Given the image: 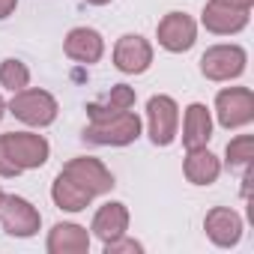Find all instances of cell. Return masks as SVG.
I'll return each mask as SVG.
<instances>
[{
	"mask_svg": "<svg viewBox=\"0 0 254 254\" xmlns=\"http://www.w3.org/2000/svg\"><path fill=\"white\" fill-rule=\"evenodd\" d=\"M135 99L138 96H135V90L129 84H114L111 93H105L102 99H96V102L87 105V117H90V123L111 120V117H117L123 111H132L135 108Z\"/></svg>",
	"mask_w": 254,
	"mask_h": 254,
	"instance_id": "e0dca14e",
	"label": "cell"
},
{
	"mask_svg": "<svg viewBox=\"0 0 254 254\" xmlns=\"http://www.w3.org/2000/svg\"><path fill=\"white\" fill-rule=\"evenodd\" d=\"M248 18H251V9H236V6L224 3V0H209L203 6L200 24L215 36H233L248 27Z\"/></svg>",
	"mask_w": 254,
	"mask_h": 254,
	"instance_id": "8fae6325",
	"label": "cell"
},
{
	"mask_svg": "<svg viewBox=\"0 0 254 254\" xmlns=\"http://www.w3.org/2000/svg\"><path fill=\"white\" fill-rule=\"evenodd\" d=\"M114 66L126 75H144L153 66V45L138 33L120 36L114 45Z\"/></svg>",
	"mask_w": 254,
	"mask_h": 254,
	"instance_id": "30bf717a",
	"label": "cell"
},
{
	"mask_svg": "<svg viewBox=\"0 0 254 254\" xmlns=\"http://www.w3.org/2000/svg\"><path fill=\"white\" fill-rule=\"evenodd\" d=\"M63 51H66L69 60L84 63V66H93L105 54V39L93 27H72L66 33V39H63Z\"/></svg>",
	"mask_w": 254,
	"mask_h": 254,
	"instance_id": "4fadbf2b",
	"label": "cell"
},
{
	"mask_svg": "<svg viewBox=\"0 0 254 254\" xmlns=\"http://www.w3.org/2000/svg\"><path fill=\"white\" fill-rule=\"evenodd\" d=\"M51 200H54V206L63 209V212H81V209L90 206L93 197H90L81 186H75V183L60 171L57 180H54V186H51Z\"/></svg>",
	"mask_w": 254,
	"mask_h": 254,
	"instance_id": "d6986e66",
	"label": "cell"
},
{
	"mask_svg": "<svg viewBox=\"0 0 254 254\" xmlns=\"http://www.w3.org/2000/svg\"><path fill=\"white\" fill-rule=\"evenodd\" d=\"M3 114H6V102H3V96H0V120H3Z\"/></svg>",
	"mask_w": 254,
	"mask_h": 254,
	"instance_id": "4316f807",
	"label": "cell"
},
{
	"mask_svg": "<svg viewBox=\"0 0 254 254\" xmlns=\"http://www.w3.org/2000/svg\"><path fill=\"white\" fill-rule=\"evenodd\" d=\"M0 227H3L9 236H15V239H30V236L39 233L42 215L27 197L6 194L3 203H0Z\"/></svg>",
	"mask_w": 254,
	"mask_h": 254,
	"instance_id": "277c9868",
	"label": "cell"
},
{
	"mask_svg": "<svg viewBox=\"0 0 254 254\" xmlns=\"http://www.w3.org/2000/svg\"><path fill=\"white\" fill-rule=\"evenodd\" d=\"M212 138V114L203 102H191L183 114V147L197 150L206 147Z\"/></svg>",
	"mask_w": 254,
	"mask_h": 254,
	"instance_id": "2e32d148",
	"label": "cell"
},
{
	"mask_svg": "<svg viewBox=\"0 0 254 254\" xmlns=\"http://www.w3.org/2000/svg\"><path fill=\"white\" fill-rule=\"evenodd\" d=\"M87 3H90V6H108L111 0H87Z\"/></svg>",
	"mask_w": 254,
	"mask_h": 254,
	"instance_id": "484cf974",
	"label": "cell"
},
{
	"mask_svg": "<svg viewBox=\"0 0 254 254\" xmlns=\"http://www.w3.org/2000/svg\"><path fill=\"white\" fill-rule=\"evenodd\" d=\"M215 120L221 129H242L254 120V93L248 87H224L215 96Z\"/></svg>",
	"mask_w": 254,
	"mask_h": 254,
	"instance_id": "8992f818",
	"label": "cell"
},
{
	"mask_svg": "<svg viewBox=\"0 0 254 254\" xmlns=\"http://www.w3.org/2000/svg\"><path fill=\"white\" fill-rule=\"evenodd\" d=\"M248 54L242 45H212L200 57V72L206 81H233L245 72Z\"/></svg>",
	"mask_w": 254,
	"mask_h": 254,
	"instance_id": "5b68a950",
	"label": "cell"
},
{
	"mask_svg": "<svg viewBox=\"0 0 254 254\" xmlns=\"http://www.w3.org/2000/svg\"><path fill=\"white\" fill-rule=\"evenodd\" d=\"M141 138V117L135 111H123L111 120L90 123L84 129V141L99 147H129Z\"/></svg>",
	"mask_w": 254,
	"mask_h": 254,
	"instance_id": "7a4b0ae2",
	"label": "cell"
},
{
	"mask_svg": "<svg viewBox=\"0 0 254 254\" xmlns=\"http://www.w3.org/2000/svg\"><path fill=\"white\" fill-rule=\"evenodd\" d=\"M63 174H66L75 186H81L90 197L108 194V191L117 186V183H114V174H111L99 159H93V156L69 159V162H66V168H63Z\"/></svg>",
	"mask_w": 254,
	"mask_h": 254,
	"instance_id": "ba28073f",
	"label": "cell"
},
{
	"mask_svg": "<svg viewBox=\"0 0 254 254\" xmlns=\"http://www.w3.org/2000/svg\"><path fill=\"white\" fill-rule=\"evenodd\" d=\"M18 174H21V168H18V165H12V159L6 156L3 144H0V177H6V180H12V177H18Z\"/></svg>",
	"mask_w": 254,
	"mask_h": 254,
	"instance_id": "603a6c76",
	"label": "cell"
},
{
	"mask_svg": "<svg viewBox=\"0 0 254 254\" xmlns=\"http://www.w3.org/2000/svg\"><path fill=\"white\" fill-rule=\"evenodd\" d=\"M93 236H99L102 242H114L120 236H126V230H129V209H126V203L120 200H108L96 209L93 215V224H90Z\"/></svg>",
	"mask_w": 254,
	"mask_h": 254,
	"instance_id": "5bb4252c",
	"label": "cell"
},
{
	"mask_svg": "<svg viewBox=\"0 0 254 254\" xmlns=\"http://www.w3.org/2000/svg\"><path fill=\"white\" fill-rule=\"evenodd\" d=\"M203 230H206L212 245L233 248L242 239V215L230 206H212L203 218Z\"/></svg>",
	"mask_w": 254,
	"mask_h": 254,
	"instance_id": "7c38bea8",
	"label": "cell"
},
{
	"mask_svg": "<svg viewBox=\"0 0 254 254\" xmlns=\"http://www.w3.org/2000/svg\"><path fill=\"white\" fill-rule=\"evenodd\" d=\"M224 3H230V6H236V9H251L254 0H224Z\"/></svg>",
	"mask_w": 254,
	"mask_h": 254,
	"instance_id": "d4e9b609",
	"label": "cell"
},
{
	"mask_svg": "<svg viewBox=\"0 0 254 254\" xmlns=\"http://www.w3.org/2000/svg\"><path fill=\"white\" fill-rule=\"evenodd\" d=\"M45 248H48V254H87L90 233H87V227H81L75 221H60L48 230Z\"/></svg>",
	"mask_w": 254,
	"mask_h": 254,
	"instance_id": "9a60e30c",
	"label": "cell"
},
{
	"mask_svg": "<svg viewBox=\"0 0 254 254\" xmlns=\"http://www.w3.org/2000/svg\"><path fill=\"white\" fill-rule=\"evenodd\" d=\"M6 111L21 120L24 126H33V129H45L57 120V99L48 93V90H39V87H24L12 96V102L6 105Z\"/></svg>",
	"mask_w": 254,
	"mask_h": 254,
	"instance_id": "6da1fadb",
	"label": "cell"
},
{
	"mask_svg": "<svg viewBox=\"0 0 254 254\" xmlns=\"http://www.w3.org/2000/svg\"><path fill=\"white\" fill-rule=\"evenodd\" d=\"M156 39L165 51L183 54L197 42V21L186 12H168L156 27Z\"/></svg>",
	"mask_w": 254,
	"mask_h": 254,
	"instance_id": "9c48e42d",
	"label": "cell"
},
{
	"mask_svg": "<svg viewBox=\"0 0 254 254\" xmlns=\"http://www.w3.org/2000/svg\"><path fill=\"white\" fill-rule=\"evenodd\" d=\"M15 6H18V0H0V21L9 18L15 12Z\"/></svg>",
	"mask_w": 254,
	"mask_h": 254,
	"instance_id": "cb8c5ba5",
	"label": "cell"
},
{
	"mask_svg": "<svg viewBox=\"0 0 254 254\" xmlns=\"http://www.w3.org/2000/svg\"><path fill=\"white\" fill-rule=\"evenodd\" d=\"M141 251H144V245L129 239V236H120L114 242H105V254H141Z\"/></svg>",
	"mask_w": 254,
	"mask_h": 254,
	"instance_id": "7402d4cb",
	"label": "cell"
},
{
	"mask_svg": "<svg viewBox=\"0 0 254 254\" xmlns=\"http://www.w3.org/2000/svg\"><path fill=\"white\" fill-rule=\"evenodd\" d=\"M224 156H227V168H248L251 159H254V138L251 135H236L227 144Z\"/></svg>",
	"mask_w": 254,
	"mask_h": 254,
	"instance_id": "44dd1931",
	"label": "cell"
},
{
	"mask_svg": "<svg viewBox=\"0 0 254 254\" xmlns=\"http://www.w3.org/2000/svg\"><path fill=\"white\" fill-rule=\"evenodd\" d=\"M183 174L191 186H212L221 177V162L206 147H197V150H189L183 162Z\"/></svg>",
	"mask_w": 254,
	"mask_h": 254,
	"instance_id": "ac0fdd59",
	"label": "cell"
},
{
	"mask_svg": "<svg viewBox=\"0 0 254 254\" xmlns=\"http://www.w3.org/2000/svg\"><path fill=\"white\" fill-rule=\"evenodd\" d=\"M147 126H150V141L156 147H171L180 129V105L165 93L153 96L147 102Z\"/></svg>",
	"mask_w": 254,
	"mask_h": 254,
	"instance_id": "52a82bcc",
	"label": "cell"
},
{
	"mask_svg": "<svg viewBox=\"0 0 254 254\" xmlns=\"http://www.w3.org/2000/svg\"><path fill=\"white\" fill-rule=\"evenodd\" d=\"M0 144L12 159V165H18L21 171H36L51 156V144L36 132H6L0 135Z\"/></svg>",
	"mask_w": 254,
	"mask_h": 254,
	"instance_id": "3957f363",
	"label": "cell"
},
{
	"mask_svg": "<svg viewBox=\"0 0 254 254\" xmlns=\"http://www.w3.org/2000/svg\"><path fill=\"white\" fill-rule=\"evenodd\" d=\"M3 197H6V194H3V189H0V203H3Z\"/></svg>",
	"mask_w": 254,
	"mask_h": 254,
	"instance_id": "83f0119b",
	"label": "cell"
},
{
	"mask_svg": "<svg viewBox=\"0 0 254 254\" xmlns=\"http://www.w3.org/2000/svg\"><path fill=\"white\" fill-rule=\"evenodd\" d=\"M0 87H6L12 93L30 87V69L21 60H15V57H6L3 63H0Z\"/></svg>",
	"mask_w": 254,
	"mask_h": 254,
	"instance_id": "ffe728a7",
	"label": "cell"
}]
</instances>
